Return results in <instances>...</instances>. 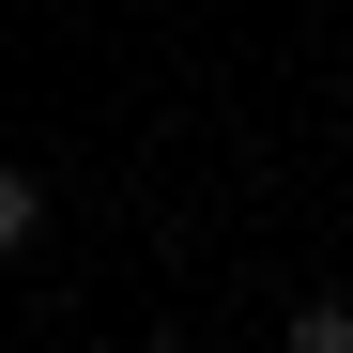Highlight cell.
Returning <instances> with one entry per match:
<instances>
[{
    "instance_id": "obj_3",
    "label": "cell",
    "mask_w": 353,
    "mask_h": 353,
    "mask_svg": "<svg viewBox=\"0 0 353 353\" xmlns=\"http://www.w3.org/2000/svg\"><path fill=\"white\" fill-rule=\"evenodd\" d=\"M139 353H200V338H139Z\"/></svg>"
},
{
    "instance_id": "obj_2",
    "label": "cell",
    "mask_w": 353,
    "mask_h": 353,
    "mask_svg": "<svg viewBox=\"0 0 353 353\" xmlns=\"http://www.w3.org/2000/svg\"><path fill=\"white\" fill-rule=\"evenodd\" d=\"M276 353H353V307H338V292H307V307H292V338Z\"/></svg>"
},
{
    "instance_id": "obj_1",
    "label": "cell",
    "mask_w": 353,
    "mask_h": 353,
    "mask_svg": "<svg viewBox=\"0 0 353 353\" xmlns=\"http://www.w3.org/2000/svg\"><path fill=\"white\" fill-rule=\"evenodd\" d=\"M31 230H46V185H31L16 154H0V261H31Z\"/></svg>"
}]
</instances>
